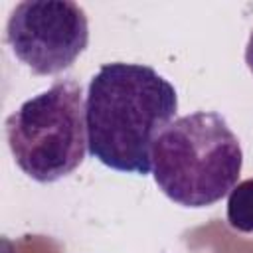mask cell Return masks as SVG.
Returning a JSON list of instances; mask_svg holds the SVG:
<instances>
[{"label": "cell", "instance_id": "6da1fadb", "mask_svg": "<svg viewBox=\"0 0 253 253\" xmlns=\"http://www.w3.org/2000/svg\"><path fill=\"white\" fill-rule=\"evenodd\" d=\"M176 111L178 93L154 67L105 63L85 97L89 154L111 170L146 176L152 172V144Z\"/></svg>", "mask_w": 253, "mask_h": 253}, {"label": "cell", "instance_id": "7a4b0ae2", "mask_svg": "<svg viewBox=\"0 0 253 253\" xmlns=\"http://www.w3.org/2000/svg\"><path fill=\"white\" fill-rule=\"evenodd\" d=\"M152 176L162 194L184 208H208L239 180L243 150L225 119L196 111L174 119L150 150Z\"/></svg>", "mask_w": 253, "mask_h": 253}, {"label": "cell", "instance_id": "3957f363", "mask_svg": "<svg viewBox=\"0 0 253 253\" xmlns=\"http://www.w3.org/2000/svg\"><path fill=\"white\" fill-rule=\"evenodd\" d=\"M6 140L14 162L32 180L49 184L69 176L89 150L81 83L61 77L24 101L6 119Z\"/></svg>", "mask_w": 253, "mask_h": 253}, {"label": "cell", "instance_id": "277c9868", "mask_svg": "<svg viewBox=\"0 0 253 253\" xmlns=\"http://www.w3.org/2000/svg\"><path fill=\"white\" fill-rule=\"evenodd\" d=\"M12 53L38 75L69 69L89 43L85 10L71 0H26L6 24Z\"/></svg>", "mask_w": 253, "mask_h": 253}, {"label": "cell", "instance_id": "5b68a950", "mask_svg": "<svg viewBox=\"0 0 253 253\" xmlns=\"http://www.w3.org/2000/svg\"><path fill=\"white\" fill-rule=\"evenodd\" d=\"M227 223L235 231L253 233V178L237 182L227 194Z\"/></svg>", "mask_w": 253, "mask_h": 253}, {"label": "cell", "instance_id": "8992f818", "mask_svg": "<svg viewBox=\"0 0 253 253\" xmlns=\"http://www.w3.org/2000/svg\"><path fill=\"white\" fill-rule=\"evenodd\" d=\"M245 63H247L249 71L253 73V32H251L249 42H247V47H245Z\"/></svg>", "mask_w": 253, "mask_h": 253}]
</instances>
